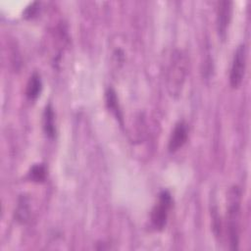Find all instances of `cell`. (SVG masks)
I'll return each mask as SVG.
<instances>
[{"label": "cell", "mask_w": 251, "mask_h": 251, "mask_svg": "<svg viewBox=\"0 0 251 251\" xmlns=\"http://www.w3.org/2000/svg\"><path fill=\"white\" fill-rule=\"evenodd\" d=\"M239 216H240V189L238 186H232L228 193L227 222L229 244L232 250L238 248L239 242Z\"/></svg>", "instance_id": "6da1fadb"}, {"label": "cell", "mask_w": 251, "mask_h": 251, "mask_svg": "<svg viewBox=\"0 0 251 251\" xmlns=\"http://www.w3.org/2000/svg\"><path fill=\"white\" fill-rule=\"evenodd\" d=\"M186 75V59L179 51L172 56L168 71V88L172 95H178Z\"/></svg>", "instance_id": "7a4b0ae2"}, {"label": "cell", "mask_w": 251, "mask_h": 251, "mask_svg": "<svg viewBox=\"0 0 251 251\" xmlns=\"http://www.w3.org/2000/svg\"><path fill=\"white\" fill-rule=\"evenodd\" d=\"M172 204L173 199L171 193L167 190H162L159 194L158 202L151 212V222L156 229L162 230L165 227Z\"/></svg>", "instance_id": "3957f363"}, {"label": "cell", "mask_w": 251, "mask_h": 251, "mask_svg": "<svg viewBox=\"0 0 251 251\" xmlns=\"http://www.w3.org/2000/svg\"><path fill=\"white\" fill-rule=\"evenodd\" d=\"M246 68V47L244 44H240L233 56L230 75H229V82L232 88H237L241 84Z\"/></svg>", "instance_id": "277c9868"}, {"label": "cell", "mask_w": 251, "mask_h": 251, "mask_svg": "<svg viewBox=\"0 0 251 251\" xmlns=\"http://www.w3.org/2000/svg\"><path fill=\"white\" fill-rule=\"evenodd\" d=\"M232 14V2L231 1H221L218 7L217 14V29L219 36L222 40L226 38L228 25L231 20Z\"/></svg>", "instance_id": "5b68a950"}, {"label": "cell", "mask_w": 251, "mask_h": 251, "mask_svg": "<svg viewBox=\"0 0 251 251\" xmlns=\"http://www.w3.org/2000/svg\"><path fill=\"white\" fill-rule=\"evenodd\" d=\"M187 137H188L187 125L182 121L176 123L169 139V145H168L169 151L170 152L177 151L186 142Z\"/></svg>", "instance_id": "8992f818"}, {"label": "cell", "mask_w": 251, "mask_h": 251, "mask_svg": "<svg viewBox=\"0 0 251 251\" xmlns=\"http://www.w3.org/2000/svg\"><path fill=\"white\" fill-rule=\"evenodd\" d=\"M41 90H42L41 77L37 73H33L30 75L26 84V90H25L26 97L30 101H34L39 97Z\"/></svg>", "instance_id": "52a82bcc"}, {"label": "cell", "mask_w": 251, "mask_h": 251, "mask_svg": "<svg viewBox=\"0 0 251 251\" xmlns=\"http://www.w3.org/2000/svg\"><path fill=\"white\" fill-rule=\"evenodd\" d=\"M43 129L45 134L49 138H54L56 134V126H55V114L53 108L50 104H48L43 112Z\"/></svg>", "instance_id": "ba28073f"}, {"label": "cell", "mask_w": 251, "mask_h": 251, "mask_svg": "<svg viewBox=\"0 0 251 251\" xmlns=\"http://www.w3.org/2000/svg\"><path fill=\"white\" fill-rule=\"evenodd\" d=\"M29 216V206H28V198L25 195H22L19 198L18 206L16 209V219L21 223H25Z\"/></svg>", "instance_id": "9c48e42d"}, {"label": "cell", "mask_w": 251, "mask_h": 251, "mask_svg": "<svg viewBox=\"0 0 251 251\" xmlns=\"http://www.w3.org/2000/svg\"><path fill=\"white\" fill-rule=\"evenodd\" d=\"M105 97H106V105L108 107L109 110H111V112L118 118V119H122V114H121V110L119 107V103H118V97L117 94L115 92V90L113 88H108L106 90L105 93Z\"/></svg>", "instance_id": "30bf717a"}, {"label": "cell", "mask_w": 251, "mask_h": 251, "mask_svg": "<svg viewBox=\"0 0 251 251\" xmlns=\"http://www.w3.org/2000/svg\"><path fill=\"white\" fill-rule=\"evenodd\" d=\"M29 178L34 182H42L46 177V169L42 164L33 165L28 173Z\"/></svg>", "instance_id": "8fae6325"}, {"label": "cell", "mask_w": 251, "mask_h": 251, "mask_svg": "<svg viewBox=\"0 0 251 251\" xmlns=\"http://www.w3.org/2000/svg\"><path fill=\"white\" fill-rule=\"evenodd\" d=\"M38 8H39V3H38V2H33V3H31V4L25 9V11L24 12L25 18H26V19H31V18H33V17L37 14Z\"/></svg>", "instance_id": "7c38bea8"}]
</instances>
